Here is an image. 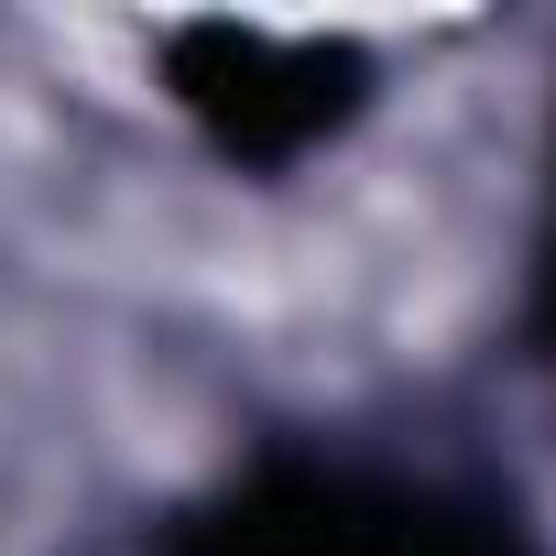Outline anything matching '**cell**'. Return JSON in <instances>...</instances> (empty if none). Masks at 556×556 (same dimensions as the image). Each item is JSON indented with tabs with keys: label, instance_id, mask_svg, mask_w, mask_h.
I'll return each instance as SVG.
<instances>
[{
	"label": "cell",
	"instance_id": "obj_1",
	"mask_svg": "<svg viewBox=\"0 0 556 556\" xmlns=\"http://www.w3.org/2000/svg\"><path fill=\"white\" fill-rule=\"evenodd\" d=\"M164 556H534V545L513 534V513L426 491V480H382V469H339V458H273L229 502H207Z\"/></svg>",
	"mask_w": 556,
	"mask_h": 556
},
{
	"label": "cell",
	"instance_id": "obj_2",
	"mask_svg": "<svg viewBox=\"0 0 556 556\" xmlns=\"http://www.w3.org/2000/svg\"><path fill=\"white\" fill-rule=\"evenodd\" d=\"M164 88L175 110L229 153V164H295L328 131L361 121L371 66L350 34H262V23H175L164 34Z\"/></svg>",
	"mask_w": 556,
	"mask_h": 556
},
{
	"label": "cell",
	"instance_id": "obj_3",
	"mask_svg": "<svg viewBox=\"0 0 556 556\" xmlns=\"http://www.w3.org/2000/svg\"><path fill=\"white\" fill-rule=\"evenodd\" d=\"M545 339H556V240H545Z\"/></svg>",
	"mask_w": 556,
	"mask_h": 556
}]
</instances>
